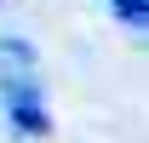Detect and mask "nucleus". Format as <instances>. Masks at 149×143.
<instances>
[{"label":"nucleus","mask_w":149,"mask_h":143,"mask_svg":"<svg viewBox=\"0 0 149 143\" xmlns=\"http://www.w3.org/2000/svg\"><path fill=\"white\" fill-rule=\"evenodd\" d=\"M6 115H12V126H17L23 137H46V132H52V115H46L40 86L29 74H12V80H6Z\"/></svg>","instance_id":"f257e3e1"},{"label":"nucleus","mask_w":149,"mask_h":143,"mask_svg":"<svg viewBox=\"0 0 149 143\" xmlns=\"http://www.w3.org/2000/svg\"><path fill=\"white\" fill-rule=\"evenodd\" d=\"M0 69H17V74H29V69H35L29 40H0Z\"/></svg>","instance_id":"f03ea898"},{"label":"nucleus","mask_w":149,"mask_h":143,"mask_svg":"<svg viewBox=\"0 0 149 143\" xmlns=\"http://www.w3.org/2000/svg\"><path fill=\"white\" fill-rule=\"evenodd\" d=\"M115 17H126L132 29H149V0H109Z\"/></svg>","instance_id":"7ed1b4c3"}]
</instances>
